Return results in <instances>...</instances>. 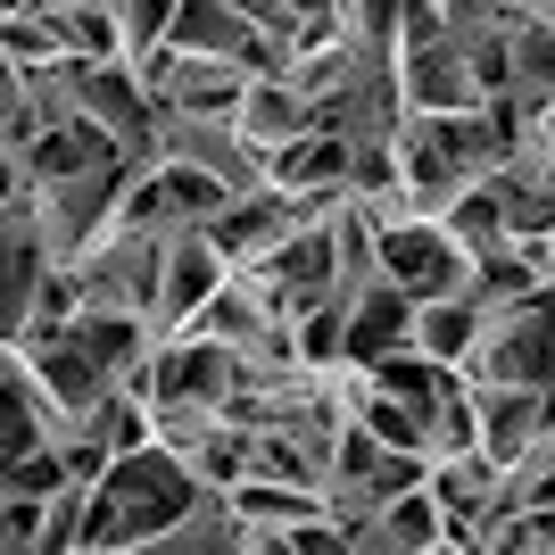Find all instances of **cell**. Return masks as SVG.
<instances>
[{"label": "cell", "instance_id": "cell-1", "mask_svg": "<svg viewBox=\"0 0 555 555\" xmlns=\"http://www.w3.org/2000/svg\"><path fill=\"white\" fill-rule=\"evenodd\" d=\"M373 274L398 282L406 299H456L464 282H473V257H464V241L440 224V216H406V224L373 232Z\"/></svg>", "mask_w": 555, "mask_h": 555}, {"label": "cell", "instance_id": "cell-2", "mask_svg": "<svg viewBox=\"0 0 555 555\" xmlns=\"http://www.w3.org/2000/svg\"><path fill=\"white\" fill-rule=\"evenodd\" d=\"M42 274H50L42 208H34V183H17L0 199V340L25 332V307H34V282Z\"/></svg>", "mask_w": 555, "mask_h": 555}, {"label": "cell", "instance_id": "cell-3", "mask_svg": "<svg viewBox=\"0 0 555 555\" xmlns=\"http://www.w3.org/2000/svg\"><path fill=\"white\" fill-rule=\"evenodd\" d=\"M398 100L406 116H456V108H481V83L464 67V42L456 34H431V42H406L398 50Z\"/></svg>", "mask_w": 555, "mask_h": 555}, {"label": "cell", "instance_id": "cell-4", "mask_svg": "<svg viewBox=\"0 0 555 555\" xmlns=\"http://www.w3.org/2000/svg\"><path fill=\"white\" fill-rule=\"evenodd\" d=\"M539 423H547V390H522V382H506V390H473V448H481L498 473L539 440Z\"/></svg>", "mask_w": 555, "mask_h": 555}, {"label": "cell", "instance_id": "cell-5", "mask_svg": "<svg viewBox=\"0 0 555 555\" xmlns=\"http://www.w3.org/2000/svg\"><path fill=\"white\" fill-rule=\"evenodd\" d=\"M232 133L249 141L257 158H274V150H291L299 133H315V116H307V100L291 92L282 75H249V92L232 108Z\"/></svg>", "mask_w": 555, "mask_h": 555}, {"label": "cell", "instance_id": "cell-6", "mask_svg": "<svg viewBox=\"0 0 555 555\" xmlns=\"http://www.w3.org/2000/svg\"><path fill=\"white\" fill-rule=\"evenodd\" d=\"M506 67H514L506 100L522 116L555 108V17H547V9H522V17L506 25Z\"/></svg>", "mask_w": 555, "mask_h": 555}, {"label": "cell", "instance_id": "cell-7", "mask_svg": "<svg viewBox=\"0 0 555 555\" xmlns=\"http://www.w3.org/2000/svg\"><path fill=\"white\" fill-rule=\"evenodd\" d=\"M340 315H348V357H357V365H373V357L406 348V332H415V299H406L398 282H382V274H373L365 291L340 307Z\"/></svg>", "mask_w": 555, "mask_h": 555}, {"label": "cell", "instance_id": "cell-8", "mask_svg": "<svg viewBox=\"0 0 555 555\" xmlns=\"http://www.w3.org/2000/svg\"><path fill=\"white\" fill-rule=\"evenodd\" d=\"M266 183H274V191L348 183V141H340V133H299L291 150H274V158H266Z\"/></svg>", "mask_w": 555, "mask_h": 555}, {"label": "cell", "instance_id": "cell-9", "mask_svg": "<svg viewBox=\"0 0 555 555\" xmlns=\"http://www.w3.org/2000/svg\"><path fill=\"white\" fill-rule=\"evenodd\" d=\"M257 25L232 9V0H175V17H166V42H183V50H241Z\"/></svg>", "mask_w": 555, "mask_h": 555}, {"label": "cell", "instance_id": "cell-10", "mask_svg": "<svg viewBox=\"0 0 555 555\" xmlns=\"http://www.w3.org/2000/svg\"><path fill=\"white\" fill-rule=\"evenodd\" d=\"M473 332H481V307L456 291V299H423V307H415V332H406V348H423V357L456 365L464 348H473Z\"/></svg>", "mask_w": 555, "mask_h": 555}, {"label": "cell", "instance_id": "cell-11", "mask_svg": "<svg viewBox=\"0 0 555 555\" xmlns=\"http://www.w3.org/2000/svg\"><path fill=\"white\" fill-rule=\"evenodd\" d=\"M50 25H59L67 59H125V34H116L108 0H50Z\"/></svg>", "mask_w": 555, "mask_h": 555}, {"label": "cell", "instance_id": "cell-12", "mask_svg": "<svg viewBox=\"0 0 555 555\" xmlns=\"http://www.w3.org/2000/svg\"><path fill=\"white\" fill-rule=\"evenodd\" d=\"M183 464H191V481H208V489H232L241 473H249V431L216 415V431H208L199 448H183Z\"/></svg>", "mask_w": 555, "mask_h": 555}, {"label": "cell", "instance_id": "cell-13", "mask_svg": "<svg viewBox=\"0 0 555 555\" xmlns=\"http://www.w3.org/2000/svg\"><path fill=\"white\" fill-rule=\"evenodd\" d=\"M0 59H9V67L67 59V50H59V25H50V9H9V17H0Z\"/></svg>", "mask_w": 555, "mask_h": 555}, {"label": "cell", "instance_id": "cell-14", "mask_svg": "<svg viewBox=\"0 0 555 555\" xmlns=\"http://www.w3.org/2000/svg\"><path fill=\"white\" fill-rule=\"evenodd\" d=\"M108 17H116V34H125V59H133V50L166 42V17H175V0H108Z\"/></svg>", "mask_w": 555, "mask_h": 555}, {"label": "cell", "instance_id": "cell-15", "mask_svg": "<svg viewBox=\"0 0 555 555\" xmlns=\"http://www.w3.org/2000/svg\"><path fill=\"white\" fill-rule=\"evenodd\" d=\"M522 9H531V0H440L448 34H489V25H514Z\"/></svg>", "mask_w": 555, "mask_h": 555}, {"label": "cell", "instance_id": "cell-16", "mask_svg": "<svg viewBox=\"0 0 555 555\" xmlns=\"http://www.w3.org/2000/svg\"><path fill=\"white\" fill-rule=\"evenodd\" d=\"M25 183V166H17V150H9V141H0V199H9V191Z\"/></svg>", "mask_w": 555, "mask_h": 555}]
</instances>
